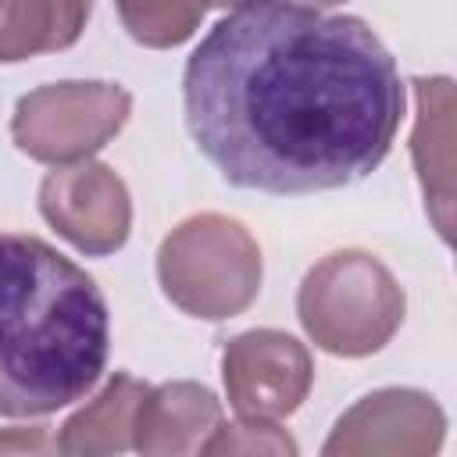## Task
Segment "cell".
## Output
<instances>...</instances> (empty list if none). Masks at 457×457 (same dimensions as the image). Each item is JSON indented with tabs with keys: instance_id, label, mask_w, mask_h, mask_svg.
<instances>
[{
	"instance_id": "cell-14",
	"label": "cell",
	"mask_w": 457,
	"mask_h": 457,
	"mask_svg": "<svg viewBox=\"0 0 457 457\" xmlns=\"http://www.w3.org/2000/svg\"><path fill=\"white\" fill-rule=\"evenodd\" d=\"M200 453H271V457H293L296 453V439L278 428L275 421H261V418H239L232 425H218Z\"/></svg>"
},
{
	"instance_id": "cell-15",
	"label": "cell",
	"mask_w": 457,
	"mask_h": 457,
	"mask_svg": "<svg viewBox=\"0 0 457 457\" xmlns=\"http://www.w3.org/2000/svg\"><path fill=\"white\" fill-rule=\"evenodd\" d=\"M0 453H57V436L50 439L46 428H4Z\"/></svg>"
},
{
	"instance_id": "cell-12",
	"label": "cell",
	"mask_w": 457,
	"mask_h": 457,
	"mask_svg": "<svg viewBox=\"0 0 457 457\" xmlns=\"http://www.w3.org/2000/svg\"><path fill=\"white\" fill-rule=\"evenodd\" d=\"M93 14V0H4L0 4V64L36 54L68 50Z\"/></svg>"
},
{
	"instance_id": "cell-8",
	"label": "cell",
	"mask_w": 457,
	"mask_h": 457,
	"mask_svg": "<svg viewBox=\"0 0 457 457\" xmlns=\"http://www.w3.org/2000/svg\"><path fill=\"white\" fill-rule=\"evenodd\" d=\"M446 414L421 389H375L361 396L332 428L325 457H428L443 446Z\"/></svg>"
},
{
	"instance_id": "cell-3",
	"label": "cell",
	"mask_w": 457,
	"mask_h": 457,
	"mask_svg": "<svg viewBox=\"0 0 457 457\" xmlns=\"http://www.w3.org/2000/svg\"><path fill=\"white\" fill-rule=\"evenodd\" d=\"M264 278L261 246L228 214L204 211L179 221L157 250V282L189 318L225 321L243 314Z\"/></svg>"
},
{
	"instance_id": "cell-17",
	"label": "cell",
	"mask_w": 457,
	"mask_h": 457,
	"mask_svg": "<svg viewBox=\"0 0 457 457\" xmlns=\"http://www.w3.org/2000/svg\"><path fill=\"white\" fill-rule=\"evenodd\" d=\"M243 4H253V0H211V7H225V11H232V7H243Z\"/></svg>"
},
{
	"instance_id": "cell-4",
	"label": "cell",
	"mask_w": 457,
	"mask_h": 457,
	"mask_svg": "<svg viewBox=\"0 0 457 457\" xmlns=\"http://www.w3.org/2000/svg\"><path fill=\"white\" fill-rule=\"evenodd\" d=\"M407 296L396 275L368 250H336L300 282L296 318L332 357L378 353L403 325Z\"/></svg>"
},
{
	"instance_id": "cell-5",
	"label": "cell",
	"mask_w": 457,
	"mask_h": 457,
	"mask_svg": "<svg viewBox=\"0 0 457 457\" xmlns=\"http://www.w3.org/2000/svg\"><path fill=\"white\" fill-rule=\"evenodd\" d=\"M132 93L118 82L68 79L25 93L11 114V139L39 164H75L104 150L129 121Z\"/></svg>"
},
{
	"instance_id": "cell-18",
	"label": "cell",
	"mask_w": 457,
	"mask_h": 457,
	"mask_svg": "<svg viewBox=\"0 0 457 457\" xmlns=\"http://www.w3.org/2000/svg\"><path fill=\"white\" fill-rule=\"evenodd\" d=\"M0 4H4V0H0Z\"/></svg>"
},
{
	"instance_id": "cell-11",
	"label": "cell",
	"mask_w": 457,
	"mask_h": 457,
	"mask_svg": "<svg viewBox=\"0 0 457 457\" xmlns=\"http://www.w3.org/2000/svg\"><path fill=\"white\" fill-rule=\"evenodd\" d=\"M143 393H146V382L132 378L129 371H114L107 386L61 425L57 453L96 457V453L132 450V421Z\"/></svg>"
},
{
	"instance_id": "cell-13",
	"label": "cell",
	"mask_w": 457,
	"mask_h": 457,
	"mask_svg": "<svg viewBox=\"0 0 457 457\" xmlns=\"http://www.w3.org/2000/svg\"><path fill=\"white\" fill-rule=\"evenodd\" d=\"M114 7L136 43L150 50H171L193 39L211 0H114Z\"/></svg>"
},
{
	"instance_id": "cell-10",
	"label": "cell",
	"mask_w": 457,
	"mask_h": 457,
	"mask_svg": "<svg viewBox=\"0 0 457 457\" xmlns=\"http://www.w3.org/2000/svg\"><path fill=\"white\" fill-rule=\"evenodd\" d=\"M418 114L411 132V157L425 189V207L443 239H450V200H453V82L414 79Z\"/></svg>"
},
{
	"instance_id": "cell-6",
	"label": "cell",
	"mask_w": 457,
	"mask_h": 457,
	"mask_svg": "<svg viewBox=\"0 0 457 457\" xmlns=\"http://www.w3.org/2000/svg\"><path fill=\"white\" fill-rule=\"evenodd\" d=\"M225 396L239 418H289L311 393L314 361L307 346L282 328H250L225 343Z\"/></svg>"
},
{
	"instance_id": "cell-1",
	"label": "cell",
	"mask_w": 457,
	"mask_h": 457,
	"mask_svg": "<svg viewBox=\"0 0 457 457\" xmlns=\"http://www.w3.org/2000/svg\"><path fill=\"white\" fill-rule=\"evenodd\" d=\"M403 104L396 61L364 18L289 0L232 7L182 71L196 150L228 186L271 196L368 179L396 139Z\"/></svg>"
},
{
	"instance_id": "cell-2",
	"label": "cell",
	"mask_w": 457,
	"mask_h": 457,
	"mask_svg": "<svg viewBox=\"0 0 457 457\" xmlns=\"http://www.w3.org/2000/svg\"><path fill=\"white\" fill-rule=\"evenodd\" d=\"M111 314L100 286L39 236L0 232V414L43 418L104 375Z\"/></svg>"
},
{
	"instance_id": "cell-7",
	"label": "cell",
	"mask_w": 457,
	"mask_h": 457,
	"mask_svg": "<svg viewBox=\"0 0 457 457\" xmlns=\"http://www.w3.org/2000/svg\"><path fill=\"white\" fill-rule=\"evenodd\" d=\"M39 214L46 225L89 257H107L132 232V200L121 175L100 161L54 168L39 182Z\"/></svg>"
},
{
	"instance_id": "cell-9",
	"label": "cell",
	"mask_w": 457,
	"mask_h": 457,
	"mask_svg": "<svg viewBox=\"0 0 457 457\" xmlns=\"http://www.w3.org/2000/svg\"><path fill=\"white\" fill-rule=\"evenodd\" d=\"M221 425V400L200 382L146 386L136 421L132 450L146 457H189L200 453L207 436Z\"/></svg>"
},
{
	"instance_id": "cell-16",
	"label": "cell",
	"mask_w": 457,
	"mask_h": 457,
	"mask_svg": "<svg viewBox=\"0 0 457 457\" xmlns=\"http://www.w3.org/2000/svg\"><path fill=\"white\" fill-rule=\"evenodd\" d=\"M289 4H303V7H336V4H346V0H289Z\"/></svg>"
}]
</instances>
